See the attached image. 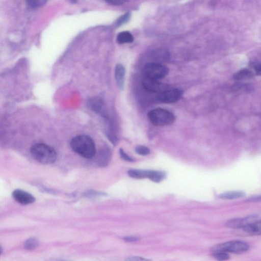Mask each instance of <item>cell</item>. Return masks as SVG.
<instances>
[{
	"label": "cell",
	"instance_id": "e0dca14e",
	"mask_svg": "<svg viewBox=\"0 0 261 261\" xmlns=\"http://www.w3.org/2000/svg\"><path fill=\"white\" fill-rule=\"evenodd\" d=\"M39 242L38 239L35 238L28 239L24 244V248L27 250H33L38 247Z\"/></svg>",
	"mask_w": 261,
	"mask_h": 261
},
{
	"label": "cell",
	"instance_id": "2e32d148",
	"mask_svg": "<svg viewBox=\"0 0 261 261\" xmlns=\"http://www.w3.org/2000/svg\"><path fill=\"white\" fill-rule=\"evenodd\" d=\"M166 176L164 172L160 171L150 170L149 179L155 182H159L163 180Z\"/></svg>",
	"mask_w": 261,
	"mask_h": 261
},
{
	"label": "cell",
	"instance_id": "d6986e66",
	"mask_svg": "<svg viewBox=\"0 0 261 261\" xmlns=\"http://www.w3.org/2000/svg\"><path fill=\"white\" fill-rule=\"evenodd\" d=\"M213 256L219 260H225L229 258V255L227 252H216L213 253Z\"/></svg>",
	"mask_w": 261,
	"mask_h": 261
},
{
	"label": "cell",
	"instance_id": "3957f363",
	"mask_svg": "<svg viewBox=\"0 0 261 261\" xmlns=\"http://www.w3.org/2000/svg\"><path fill=\"white\" fill-rule=\"evenodd\" d=\"M147 117L153 125L158 127L170 125L175 120V116L173 113L162 108L150 110L147 114Z\"/></svg>",
	"mask_w": 261,
	"mask_h": 261
},
{
	"label": "cell",
	"instance_id": "484cf974",
	"mask_svg": "<svg viewBox=\"0 0 261 261\" xmlns=\"http://www.w3.org/2000/svg\"><path fill=\"white\" fill-rule=\"evenodd\" d=\"M249 202H256L261 201V195L252 196L247 199Z\"/></svg>",
	"mask_w": 261,
	"mask_h": 261
},
{
	"label": "cell",
	"instance_id": "d4e9b609",
	"mask_svg": "<svg viewBox=\"0 0 261 261\" xmlns=\"http://www.w3.org/2000/svg\"><path fill=\"white\" fill-rule=\"evenodd\" d=\"M255 71L258 74H261V63H255L253 64Z\"/></svg>",
	"mask_w": 261,
	"mask_h": 261
},
{
	"label": "cell",
	"instance_id": "6da1fadb",
	"mask_svg": "<svg viewBox=\"0 0 261 261\" xmlns=\"http://www.w3.org/2000/svg\"><path fill=\"white\" fill-rule=\"evenodd\" d=\"M70 146L75 152L85 158H92L96 153L95 143L92 139L87 135L75 136L70 141Z\"/></svg>",
	"mask_w": 261,
	"mask_h": 261
},
{
	"label": "cell",
	"instance_id": "ac0fdd59",
	"mask_svg": "<svg viewBox=\"0 0 261 261\" xmlns=\"http://www.w3.org/2000/svg\"><path fill=\"white\" fill-rule=\"evenodd\" d=\"M136 152L141 155H146L150 153V149L146 146L138 145L135 148Z\"/></svg>",
	"mask_w": 261,
	"mask_h": 261
},
{
	"label": "cell",
	"instance_id": "4316f807",
	"mask_svg": "<svg viewBox=\"0 0 261 261\" xmlns=\"http://www.w3.org/2000/svg\"><path fill=\"white\" fill-rule=\"evenodd\" d=\"M127 260H130V261H133V260H135V261H143V260H148V259H145V258H143L142 257H138V256H134V257H131L130 258H128Z\"/></svg>",
	"mask_w": 261,
	"mask_h": 261
},
{
	"label": "cell",
	"instance_id": "7402d4cb",
	"mask_svg": "<svg viewBox=\"0 0 261 261\" xmlns=\"http://www.w3.org/2000/svg\"><path fill=\"white\" fill-rule=\"evenodd\" d=\"M119 154L120 157L123 160L128 162L134 161V159L129 156L127 154H126L122 148H120L119 150Z\"/></svg>",
	"mask_w": 261,
	"mask_h": 261
},
{
	"label": "cell",
	"instance_id": "cb8c5ba5",
	"mask_svg": "<svg viewBox=\"0 0 261 261\" xmlns=\"http://www.w3.org/2000/svg\"><path fill=\"white\" fill-rule=\"evenodd\" d=\"M139 238L138 237H136L135 236H127L124 238L123 240L125 242H135L139 240Z\"/></svg>",
	"mask_w": 261,
	"mask_h": 261
},
{
	"label": "cell",
	"instance_id": "7a4b0ae2",
	"mask_svg": "<svg viewBox=\"0 0 261 261\" xmlns=\"http://www.w3.org/2000/svg\"><path fill=\"white\" fill-rule=\"evenodd\" d=\"M30 153L35 160L45 164L54 163L57 156L56 150L52 147L41 143L32 145Z\"/></svg>",
	"mask_w": 261,
	"mask_h": 261
},
{
	"label": "cell",
	"instance_id": "ba28073f",
	"mask_svg": "<svg viewBox=\"0 0 261 261\" xmlns=\"http://www.w3.org/2000/svg\"><path fill=\"white\" fill-rule=\"evenodd\" d=\"M12 195L15 201L23 205L32 203L35 201L33 195L20 189L13 191Z\"/></svg>",
	"mask_w": 261,
	"mask_h": 261
},
{
	"label": "cell",
	"instance_id": "4fadbf2b",
	"mask_svg": "<svg viewBox=\"0 0 261 261\" xmlns=\"http://www.w3.org/2000/svg\"><path fill=\"white\" fill-rule=\"evenodd\" d=\"M150 170H140V169H131L128 171V175L134 178L142 179L144 178H148Z\"/></svg>",
	"mask_w": 261,
	"mask_h": 261
},
{
	"label": "cell",
	"instance_id": "9a60e30c",
	"mask_svg": "<svg viewBox=\"0 0 261 261\" xmlns=\"http://www.w3.org/2000/svg\"><path fill=\"white\" fill-rule=\"evenodd\" d=\"M253 73L251 70L244 68L236 72L233 75V78L235 80H241L250 78L253 76Z\"/></svg>",
	"mask_w": 261,
	"mask_h": 261
},
{
	"label": "cell",
	"instance_id": "8fae6325",
	"mask_svg": "<svg viewBox=\"0 0 261 261\" xmlns=\"http://www.w3.org/2000/svg\"><path fill=\"white\" fill-rule=\"evenodd\" d=\"M250 236L261 235V220L254 221L241 229Z\"/></svg>",
	"mask_w": 261,
	"mask_h": 261
},
{
	"label": "cell",
	"instance_id": "277c9868",
	"mask_svg": "<svg viewBox=\"0 0 261 261\" xmlns=\"http://www.w3.org/2000/svg\"><path fill=\"white\" fill-rule=\"evenodd\" d=\"M169 69L165 65L151 62L145 64L143 69V77L160 80L164 78L168 73Z\"/></svg>",
	"mask_w": 261,
	"mask_h": 261
},
{
	"label": "cell",
	"instance_id": "5b68a950",
	"mask_svg": "<svg viewBox=\"0 0 261 261\" xmlns=\"http://www.w3.org/2000/svg\"><path fill=\"white\" fill-rule=\"evenodd\" d=\"M249 249V245L241 241H230L218 244L212 249L213 253L216 252H225L240 254L246 252Z\"/></svg>",
	"mask_w": 261,
	"mask_h": 261
},
{
	"label": "cell",
	"instance_id": "44dd1931",
	"mask_svg": "<svg viewBox=\"0 0 261 261\" xmlns=\"http://www.w3.org/2000/svg\"><path fill=\"white\" fill-rule=\"evenodd\" d=\"M130 16V13L127 12L123 15L121 16L117 21V25H120L128 21Z\"/></svg>",
	"mask_w": 261,
	"mask_h": 261
},
{
	"label": "cell",
	"instance_id": "5bb4252c",
	"mask_svg": "<svg viewBox=\"0 0 261 261\" xmlns=\"http://www.w3.org/2000/svg\"><path fill=\"white\" fill-rule=\"evenodd\" d=\"M133 40V35L128 32H120L117 36V41L119 44L131 43Z\"/></svg>",
	"mask_w": 261,
	"mask_h": 261
},
{
	"label": "cell",
	"instance_id": "52a82bcc",
	"mask_svg": "<svg viewBox=\"0 0 261 261\" xmlns=\"http://www.w3.org/2000/svg\"><path fill=\"white\" fill-rule=\"evenodd\" d=\"M142 85L146 91L150 93H160L169 88L168 86L159 80L143 78Z\"/></svg>",
	"mask_w": 261,
	"mask_h": 261
},
{
	"label": "cell",
	"instance_id": "603a6c76",
	"mask_svg": "<svg viewBox=\"0 0 261 261\" xmlns=\"http://www.w3.org/2000/svg\"><path fill=\"white\" fill-rule=\"evenodd\" d=\"M128 1L129 0H106L108 4L112 5H121Z\"/></svg>",
	"mask_w": 261,
	"mask_h": 261
},
{
	"label": "cell",
	"instance_id": "9c48e42d",
	"mask_svg": "<svg viewBox=\"0 0 261 261\" xmlns=\"http://www.w3.org/2000/svg\"><path fill=\"white\" fill-rule=\"evenodd\" d=\"M254 221L255 220L254 216H248L243 218H236L228 221L226 223V226L231 228L242 229Z\"/></svg>",
	"mask_w": 261,
	"mask_h": 261
},
{
	"label": "cell",
	"instance_id": "ffe728a7",
	"mask_svg": "<svg viewBox=\"0 0 261 261\" xmlns=\"http://www.w3.org/2000/svg\"><path fill=\"white\" fill-rule=\"evenodd\" d=\"M46 0H26L27 4L32 7H37L43 5Z\"/></svg>",
	"mask_w": 261,
	"mask_h": 261
},
{
	"label": "cell",
	"instance_id": "30bf717a",
	"mask_svg": "<svg viewBox=\"0 0 261 261\" xmlns=\"http://www.w3.org/2000/svg\"><path fill=\"white\" fill-rule=\"evenodd\" d=\"M125 69L121 64H118L115 68V79L118 89L122 90L124 86Z\"/></svg>",
	"mask_w": 261,
	"mask_h": 261
},
{
	"label": "cell",
	"instance_id": "8992f818",
	"mask_svg": "<svg viewBox=\"0 0 261 261\" xmlns=\"http://www.w3.org/2000/svg\"><path fill=\"white\" fill-rule=\"evenodd\" d=\"M182 90L177 88H168L158 93V100L164 103H172L177 102L182 95Z\"/></svg>",
	"mask_w": 261,
	"mask_h": 261
},
{
	"label": "cell",
	"instance_id": "7c38bea8",
	"mask_svg": "<svg viewBox=\"0 0 261 261\" xmlns=\"http://www.w3.org/2000/svg\"><path fill=\"white\" fill-rule=\"evenodd\" d=\"M245 193L242 191H233L222 193L219 195V197L222 199L233 200L242 198Z\"/></svg>",
	"mask_w": 261,
	"mask_h": 261
}]
</instances>
